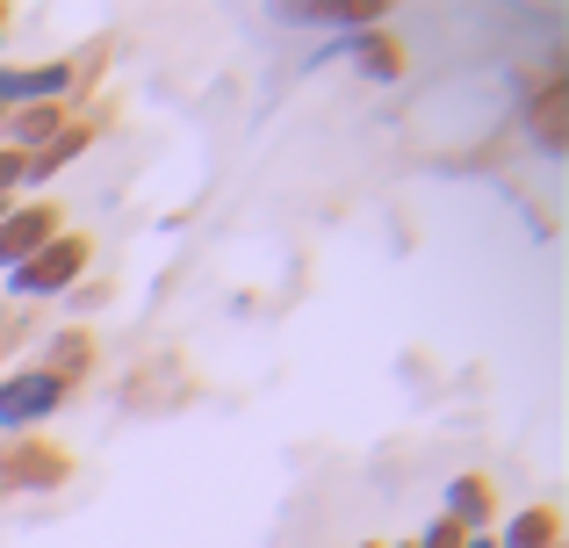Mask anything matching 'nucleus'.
Returning a JSON list of instances; mask_svg holds the SVG:
<instances>
[{
	"label": "nucleus",
	"mask_w": 569,
	"mask_h": 548,
	"mask_svg": "<svg viewBox=\"0 0 569 548\" xmlns=\"http://www.w3.org/2000/svg\"><path fill=\"white\" fill-rule=\"evenodd\" d=\"M94 138H101V116H94V109H80V116H72V123L58 130L51 145H37V152H22V188H43L51 173L80 167V159H87V145H94Z\"/></svg>",
	"instance_id": "obj_6"
},
{
	"label": "nucleus",
	"mask_w": 569,
	"mask_h": 548,
	"mask_svg": "<svg viewBox=\"0 0 569 548\" xmlns=\"http://www.w3.org/2000/svg\"><path fill=\"white\" fill-rule=\"evenodd\" d=\"M281 22H318V29H376L382 0H318V8H281Z\"/></svg>",
	"instance_id": "obj_10"
},
{
	"label": "nucleus",
	"mask_w": 569,
	"mask_h": 548,
	"mask_svg": "<svg viewBox=\"0 0 569 548\" xmlns=\"http://www.w3.org/2000/svg\"><path fill=\"white\" fill-rule=\"evenodd\" d=\"M72 477V455L58 440H0V506L8 498H51Z\"/></svg>",
	"instance_id": "obj_4"
},
{
	"label": "nucleus",
	"mask_w": 569,
	"mask_h": 548,
	"mask_svg": "<svg viewBox=\"0 0 569 548\" xmlns=\"http://www.w3.org/2000/svg\"><path fill=\"white\" fill-rule=\"evenodd\" d=\"M72 397H80V390H66V382H58L51 368H37V361L8 368V376H0V434H14V440L37 434V426H51Z\"/></svg>",
	"instance_id": "obj_3"
},
{
	"label": "nucleus",
	"mask_w": 569,
	"mask_h": 548,
	"mask_svg": "<svg viewBox=\"0 0 569 548\" xmlns=\"http://www.w3.org/2000/svg\"><path fill=\"white\" fill-rule=\"evenodd\" d=\"M332 51H347V58H353V72H361V80H376V87L403 80V66H411V51H403V37H397L389 22H376V29H353V37H339Z\"/></svg>",
	"instance_id": "obj_8"
},
{
	"label": "nucleus",
	"mask_w": 569,
	"mask_h": 548,
	"mask_svg": "<svg viewBox=\"0 0 569 548\" xmlns=\"http://www.w3.org/2000/svg\"><path fill=\"white\" fill-rule=\"evenodd\" d=\"M440 520H455L461 535H498V484L483 469H461L440 491Z\"/></svg>",
	"instance_id": "obj_7"
},
{
	"label": "nucleus",
	"mask_w": 569,
	"mask_h": 548,
	"mask_svg": "<svg viewBox=\"0 0 569 548\" xmlns=\"http://www.w3.org/2000/svg\"><path fill=\"white\" fill-rule=\"evenodd\" d=\"M519 116H527V138L541 145L548 159L569 152V66L562 58L519 72Z\"/></svg>",
	"instance_id": "obj_2"
},
{
	"label": "nucleus",
	"mask_w": 569,
	"mask_h": 548,
	"mask_svg": "<svg viewBox=\"0 0 569 548\" xmlns=\"http://www.w3.org/2000/svg\"><path fill=\"white\" fill-rule=\"evenodd\" d=\"M94 268V239L87 231H58L43 253H29L22 268H8V296H22V303H51V296H72Z\"/></svg>",
	"instance_id": "obj_1"
},
{
	"label": "nucleus",
	"mask_w": 569,
	"mask_h": 548,
	"mask_svg": "<svg viewBox=\"0 0 569 548\" xmlns=\"http://www.w3.org/2000/svg\"><path fill=\"white\" fill-rule=\"evenodd\" d=\"M498 548H562V512L556 506H519L498 527Z\"/></svg>",
	"instance_id": "obj_11"
},
{
	"label": "nucleus",
	"mask_w": 569,
	"mask_h": 548,
	"mask_svg": "<svg viewBox=\"0 0 569 548\" xmlns=\"http://www.w3.org/2000/svg\"><path fill=\"white\" fill-rule=\"evenodd\" d=\"M37 368H51L66 390H80V382H94V368H101V347H94V332L87 325H58L51 339H43V361Z\"/></svg>",
	"instance_id": "obj_9"
},
{
	"label": "nucleus",
	"mask_w": 569,
	"mask_h": 548,
	"mask_svg": "<svg viewBox=\"0 0 569 548\" xmlns=\"http://www.w3.org/2000/svg\"><path fill=\"white\" fill-rule=\"evenodd\" d=\"M461 541H469V535H461L455 520H440V512H432V520H426V535H418L411 548H461Z\"/></svg>",
	"instance_id": "obj_12"
},
{
	"label": "nucleus",
	"mask_w": 569,
	"mask_h": 548,
	"mask_svg": "<svg viewBox=\"0 0 569 548\" xmlns=\"http://www.w3.org/2000/svg\"><path fill=\"white\" fill-rule=\"evenodd\" d=\"M14 196H22V152L0 145V202H14Z\"/></svg>",
	"instance_id": "obj_13"
},
{
	"label": "nucleus",
	"mask_w": 569,
	"mask_h": 548,
	"mask_svg": "<svg viewBox=\"0 0 569 548\" xmlns=\"http://www.w3.org/2000/svg\"><path fill=\"white\" fill-rule=\"evenodd\" d=\"M58 231H66V210H58L51 196H37V202H8V217H0V275L22 268L29 253H43Z\"/></svg>",
	"instance_id": "obj_5"
},
{
	"label": "nucleus",
	"mask_w": 569,
	"mask_h": 548,
	"mask_svg": "<svg viewBox=\"0 0 569 548\" xmlns=\"http://www.w3.org/2000/svg\"><path fill=\"white\" fill-rule=\"evenodd\" d=\"M353 548H389V541H353Z\"/></svg>",
	"instance_id": "obj_16"
},
{
	"label": "nucleus",
	"mask_w": 569,
	"mask_h": 548,
	"mask_svg": "<svg viewBox=\"0 0 569 548\" xmlns=\"http://www.w3.org/2000/svg\"><path fill=\"white\" fill-rule=\"evenodd\" d=\"M461 548H498V535H469V541H461Z\"/></svg>",
	"instance_id": "obj_15"
},
{
	"label": "nucleus",
	"mask_w": 569,
	"mask_h": 548,
	"mask_svg": "<svg viewBox=\"0 0 569 548\" xmlns=\"http://www.w3.org/2000/svg\"><path fill=\"white\" fill-rule=\"evenodd\" d=\"M8 29H14V8H8V0H0V43H8Z\"/></svg>",
	"instance_id": "obj_14"
}]
</instances>
